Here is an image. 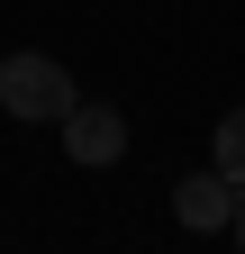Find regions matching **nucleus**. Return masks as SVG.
<instances>
[{
    "mask_svg": "<svg viewBox=\"0 0 245 254\" xmlns=\"http://www.w3.org/2000/svg\"><path fill=\"white\" fill-rule=\"evenodd\" d=\"M73 100H82V91H73V73H64L55 55H9V64H0V109H9V118H46V127H64Z\"/></svg>",
    "mask_w": 245,
    "mask_h": 254,
    "instance_id": "nucleus-1",
    "label": "nucleus"
},
{
    "mask_svg": "<svg viewBox=\"0 0 245 254\" xmlns=\"http://www.w3.org/2000/svg\"><path fill=\"white\" fill-rule=\"evenodd\" d=\"M64 154L91 164V173H109L118 154H127V118H118L109 100H73V109H64Z\"/></svg>",
    "mask_w": 245,
    "mask_h": 254,
    "instance_id": "nucleus-2",
    "label": "nucleus"
},
{
    "mask_svg": "<svg viewBox=\"0 0 245 254\" xmlns=\"http://www.w3.org/2000/svg\"><path fill=\"white\" fill-rule=\"evenodd\" d=\"M173 218L191 236H209V227H236V182L209 164V173H182V190H173Z\"/></svg>",
    "mask_w": 245,
    "mask_h": 254,
    "instance_id": "nucleus-3",
    "label": "nucleus"
},
{
    "mask_svg": "<svg viewBox=\"0 0 245 254\" xmlns=\"http://www.w3.org/2000/svg\"><path fill=\"white\" fill-rule=\"evenodd\" d=\"M209 164H218V173L245 190V109H227V118H218V136H209Z\"/></svg>",
    "mask_w": 245,
    "mask_h": 254,
    "instance_id": "nucleus-4",
    "label": "nucleus"
},
{
    "mask_svg": "<svg viewBox=\"0 0 245 254\" xmlns=\"http://www.w3.org/2000/svg\"><path fill=\"white\" fill-rule=\"evenodd\" d=\"M236 245H245V190H236Z\"/></svg>",
    "mask_w": 245,
    "mask_h": 254,
    "instance_id": "nucleus-5",
    "label": "nucleus"
}]
</instances>
